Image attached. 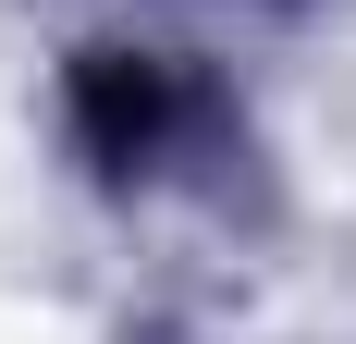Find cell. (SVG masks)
I'll return each instance as SVG.
<instances>
[{
    "instance_id": "6da1fadb",
    "label": "cell",
    "mask_w": 356,
    "mask_h": 344,
    "mask_svg": "<svg viewBox=\"0 0 356 344\" xmlns=\"http://www.w3.org/2000/svg\"><path fill=\"white\" fill-rule=\"evenodd\" d=\"M74 99H86L99 160H136V148H160V136H172V62H147V49H86Z\"/></svg>"
}]
</instances>
